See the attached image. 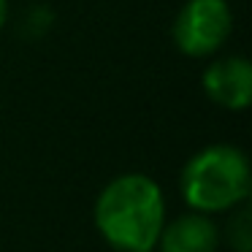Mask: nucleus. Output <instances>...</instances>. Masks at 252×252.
Instances as JSON below:
<instances>
[{
	"mask_svg": "<svg viewBox=\"0 0 252 252\" xmlns=\"http://www.w3.org/2000/svg\"><path fill=\"white\" fill-rule=\"evenodd\" d=\"M95 228L117 252H155L165 225V198L147 174L114 176L95 201Z\"/></svg>",
	"mask_w": 252,
	"mask_h": 252,
	"instance_id": "1",
	"label": "nucleus"
},
{
	"mask_svg": "<svg viewBox=\"0 0 252 252\" xmlns=\"http://www.w3.org/2000/svg\"><path fill=\"white\" fill-rule=\"evenodd\" d=\"M8 22V0H0V30Z\"/></svg>",
	"mask_w": 252,
	"mask_h": 252,
	"instance_id": "7",
	"label": "nucleus"
},
{
	"mask_svg": "<svg viewBox=\"0 0 252 252\" xmlns=\"http://www.w3.org/2000/svg\"><path fill=\"white\" fill-rule=\"evenodd\" d=\"M179 190L192 212L220 214L247 203L252 190L250 160L233 144H212L185 163Z\"/></svg>",
	"mask_w": 252,
	"mask_h": 252,
	"instance_id": "2",
	"label": "nucleus"
},
{
	"mask_svg": "<svg viewBox=\"0 0 252 252\" xmlns=\"http://www.w3.org/2000/svg\"><path fill=\"white\" fill-rule=\"evenodd\" d=\"M201 84L206 98L228 111H244L252 103V65L247 57L230 55L214 60L203 71Z\"/></svg>",
	"mask_w": 252,
	"mask_h": 252,
	"instance_id": "4",
	"label": "nucleus"
},
{
	"mask_svg": "<svg viewBox=\"0 0 252 252\" xmlns=\"http://www.w3.org/2000/svg\"><path fill=\"white\" fill-rule=\"evenodd\" d=\"M220 228L209 214L187 212L163 225L158 239V252H217Z\"/></svg>",
	"mask_w": 252,
	"mask_h": 252,
	"instance_id": "5",
	"label": "nucleus"
},
{
	"mask_svg": "<svg viewBox=\"0 0 252 252\" xmlns=\"http://www.w3.org/2000/svg\"><path fill=\"white\" fill-rule=\"evenodd\" d=\"M233 33V11L228 0H187L179 8L171 38L187 57H209L222 49Z\"/></svg>",
	"mask_w": 252,
	"mask_h": 252,
	"instance_id": "3",
	"label": "nucleus"
},
{
	"mask_svg": "<svg viewBox=\"0 0 252 252\" xmlns=\"http://www.w3.org/2000/svg\"><path fill=\"white\" fill-rule=\"evenodd\" d=\"M228 247L233 252H250L252 250V212L247 203L236 206V212L228 220Z\"/></svg>",
	"mask_w": 252,
	"mask_h": 252,
	"instance_id": "6",
	"label": "nucleus"
}]
</instances>
